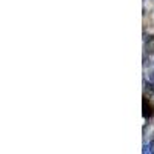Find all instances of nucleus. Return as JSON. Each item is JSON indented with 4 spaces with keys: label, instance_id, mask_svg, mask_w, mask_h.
Wrapping results in <instances>:
<instances>
[{
    "label": "nucleus",
    "instance_id": "obj_1",
    "mask_svg": "<svg viewBox=\"0 0 154 154\" xmlns=\"http://www.w3.org/2000/svg\"><path fill=\"white\" fill-rule=\"evenodd\" d=\"M145 48L146 53L154 54V35H148V38H145Z\"/></svg>",
    "mask_w": 154,
    "mask_h": 154
},
{
    "label": "nucleus",
    "instance_id": "obj_2",
    "mask_svg": "<svg viewBox=\"0 0 154 154\" xmlns=\"http://www.w3.org/2000/svg\"><path fill=\"white\" fill-rule=\"evenodd\" d=\"M152 116V106H151V103L145 99L143 100V117H151Z\"/></svg>",
    "mask_w": 154,
    "mask_h": 154
},
{
    "label": "nucleus",
    "instance_id": "obj_3",
    "mask_svg": "<svg viewBox=\"0 0 154 154\" xmlns=\"http://www.w3.org/2000/svg\"><path fill=\"white\" fill-rule=\"evenodd\" d=\"M149 152H154V131L151 133V139H149Z\"/></svg>",
    "mask_w": 154,
    "mask_h": 154
},
{
    "label": "nucleus",
    "instance_id": "obj_4",
    "mask_svg": "<svg viewBox=\"0 0 154 154\" xmlns=\"http://www.w3.org/2000/svg\"><path fill=\"white\" fill-rule=\"evenodd\" d=\"M145 85H146V89H149L151 93H154V82L152 83L149 82V83H145Z\"/></svg>",
    "mask_w": 154,
    "mask_h": 154
},
{
    "label": "nucleus",
    "instance_id": "obj_5",
    "mask_svg": "<svg viewBox=\"0 0 154 154\" xmlns=\"http://www.w3.org/2000/svg\"><path fill=\"white\" fill-rule=\"evenodd\" d=\"M142 152H145V154H146V152H149V143H148V145H146V143L143 145V149H142Z\"/></svg>",
    "mask_w": 154,
    "mask_h": 154
},
{
    "label": "nucleus",
    "instance_id": "obj_6",
    "mask_svg": "<svg viewBox=\"0 0 154 154\" xmlns=\"http://www.w3.org/2000/svg\"><path fill=\"white\" fill-rule=\"evenodd\" d=\"M149 79H151V82H154V69L149 72Z\"/></svg>",
    "mask_w": 154,
    "mask_h": 154
}]
</instances>
